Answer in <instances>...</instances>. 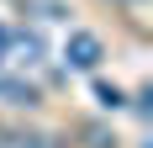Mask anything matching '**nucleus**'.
Instances as JSON below:
<instances>
[{
    "instance_id": "1",
    "label": "nucleus",
    "mask_w": 153,
    "mask_h": 148,
    "mask_svg": "<svg viewBox=\"0 0 153 148\" xmlns=\"http://www.w3.org/2000/svg\"><path fill=\"white\" fill-rule=\"evenodd\" d=\"M63 58H69V69L95 74V69H100V58H106V43H100L95 32H69V43H63Z\"/></svg>"
},
{
    "instance_id": "2",
    "label": "nucleus",
    "mask_w": 153,
    "mask_h": 148,
    "mask_svg": "<svg viewBox=\"0 0 153 148\" xmlns=\"http://www.w3.org/2000/svg\"><path fill=\"white\" fill-rule=\"evenodd\" d=\"M37 58H42V37H37V32H11V43H5V64L21 69V64H37Z\"/></svg>"
},
{
    "instance_id": "3",
    "label": "nucleus",
    "mask_w": 153,
    "mask_h": 148,
    "mask_svg": "<svg viewBox=\"0 0 153 148\" xmlns=\"http://www.w3.org/2000/svg\"><path fill=\"white\" fill-rule=\"evenodd\" d=\"M95 101L106 106V111H116V106H122L127 95H122V90H116V85H95Z\"/></svg>"
},
{
    "instance_id": "4",
    "label": "nucleus",
    "mask_w": 153,
    "mask_h": 148,
    "mask_svg": "<svg viewBox=\"0 0 153 148\" xmlns=\"http://www.w3.org/2000/svg\"><path fill=\"white\" fill-rule=\"evenodd\" d=\"M32 148H42V143H32Z\"/></svg>"
}]
</instances>
